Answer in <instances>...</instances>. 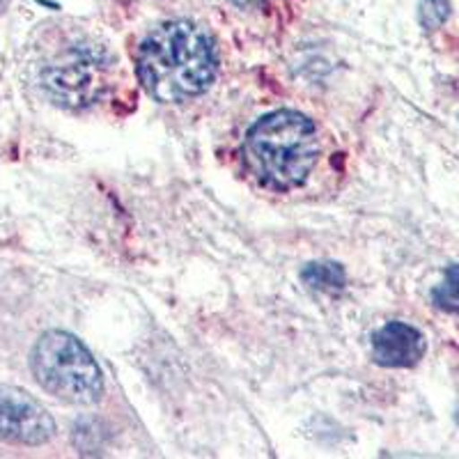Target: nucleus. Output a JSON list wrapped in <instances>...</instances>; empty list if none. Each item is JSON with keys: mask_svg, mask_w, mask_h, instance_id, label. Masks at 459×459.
<instances>
[{"mask_svg": "<svg viewBox=\"0 0 459 459\" xmlns=\"http://www.w3.org/2000/svg\"><path fill=\"white\" fill-rule=\"evenodd\" d=\"M138 79L152 100L179 104L207 92L216 76V48L207 30L191 22H168L138 48Z\"/></svg>", "mask_w": 459, "mask_h": 459, "instance_id": "nucleus-1", "label": "nucleus"}, {"mask_svg": "<svg viewBox=\"0 0 459 459\" xmlns=\"http://www.w3.org/2000/svg\"><path fill=\"white\" fill-rule=\"evenodd\" d=\"M319 141L313 120L297 110H273L248 129L244 157L262 186L292 191L317 163Z\"/></svg>", "mask_w": 459, "mask_h": 459, "instance_id": "nucleus-2", "label": "nucleus"}, {"mask_svg": "<svg viewBox=\"0 0 459 459\" xmlns=\"http://www.w3.org/2000/svg\"><path fill=\"white\" fill-rule=\"evenodd\" d=\"M30 366L39 386L69 404H94L104 393L97 360L67 331H47L37 340Z\"/></svg>", "mask_w": 459, "mask_h": 459, "instance_id": "nucleus-3", "label": "nucleus"}, {"mask_svg": "<svg viewBox=\"0 0 459 459\" xmlns=\"http://www.w3.org/2000/svg\"><path fill=\"white\" fill-rule=\"evenodd\" d=\"M110 56L94 44H74L44 65L39 81L56 104L67 108H88L108 90Z\"/></svg>", "mask_w": 459, "mask_h": 459, "instance_id": "nucleus-4", "label": "nucleus"}, {"mask_svg": "<svg viewBox=\"0 0 459 459\" xmlns=\"http://www.w3.org/2000/svg\"><path fill=\"white\" fill-rule=\"evenodd\" d=\"M56 434L47 409L28 393L0 386V438L12 444L42 446Z\"/></svg>", "mask_w": 459, "mask_h": 459, "instance_id": "nucleus-5", "label": "nucleus"}, {"mask_svg": "<svg viewBox=\"0 0 459 459\" xmlns=\"http://www.w3.org/2000/svg\"><path fill=\"white\" fill-rule=\"evenodd\" d=\"M428 344L409 324L388 322L372 335V359L384 368H411L423 359Z\"/></svg>", "mask_w": 459, "mask_h": 459, "instance_id": "nucleus-6", "label": "nucleus"}, {"mask_svg": "<svg viewBox=\"0 0 459 459\" xmlns=\"http://www.w3.org/2000/svg\"><path fill=\"white\" fill-rule=\"evenodd\" d=\"M303 281L308 282L315 290H342L344 287V272L340 264H333V262H315V264H308L303 269Z\"/></svg>", "mask_w": 459, "mask_h": 459, "instance_id": "nucleus-7", "label": "nucleus"}, {"mask_svg": "<svg viewBox=\"0 0 459 459\" xmlns=\"http://www.w3.org/2000/svg\"><path fill=\"white\" fill-rule=\"evenodd\" d=\"M432 299L441 310L459 313V264L450 266L448 272H446L444 282L434 290Z\"/></svg>", "mask_w": 459, "mask_h": 459, "instance_id": "nucleus-8", "label": "nucleus"}, {"mask_svg": "<svg viewBox=\"0 0 459 459\" xmlns=\"http://www.w3.org/2000/svg\"><path fill=\"white\" fill-rule=\"evenodd\" d=\"M450 16V3L448 0H423L418 7V22L425 30H437L446 23Z\"/></svg>", "mask_w": 459, "mask_h": 459, "instance_id": "nucleus-9", "label": "nucleus"}, {"mask_svg": "<svg viewBox=\"0 0 459 459\" xmlns=\"http://www.w3.org/2000/svg\"><path fill=\"white\" fill-rule=\"evenodd\" d=\"M5 3H7V0H0V10H3V7H5Z\"/></svg>", "mask_w": 459, "mask_h": 459, "instance_id": "nucleus-10", "label": "nucleus"}, {"mask_svg": "<svg viewBox=\"0 0 459 459\" xmlns=\"http://www.w3.org/2000/svg\"><path fill=\"white\" fill-rule=\"evenodd\" d=\"M457 420H459V413H457Z\"/></svg>", "mask_w": 459, "mask_h": 459, "instance_id": "nucleus-11", "label": "nucleus"}]
</instances>
